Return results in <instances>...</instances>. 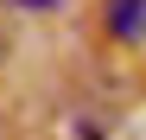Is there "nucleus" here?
<instances>
[{
  "label": "nucleus",
  "instance_id": "f03ea898",
  "mask_svg": "<svg viewBox=\"0 0 146 140\" xmlns=\"http://www.w3.org/2000/svg\"><path fill=\"white\" fill-rule=\"evenodd\" d=\"M19 7H32V13H51V7H57V0H19Z\"/></svg>",
  "mask_w": 146,
  "mask_h": 140
},
{
  "label": "nucleus",
  "instance_id": "f257e3e1",
  "mask_svg": "<svg viewBox=\"0 0 146 140\" xmlns=\"http://www.w3.org/2000/svg\"><path fill=\"white\" fill-rule=\"evenodd\" d=\"M108 32L127 38V45H140L146 38V0H108Z\"/></svg>",
  "mask_w": 146,
  "mask_h": 140
},
{
  "label": "nucleus",
  "instance_id": "7ed1b4c3",
  "mask_svg": "<svg viewBox=\"0 0 146 140\" xmlns=\"http://www.w3.org/2000/svg\"><path fill=\"white\" fill-rule=\"evenodd\" d=\"M0 57H7V38H0Z\"/></svg>",
  "mask_w": 146,
  "mask_h": 140
}]
</instances>
